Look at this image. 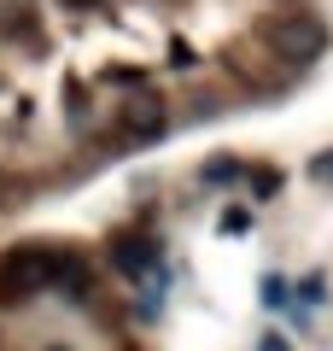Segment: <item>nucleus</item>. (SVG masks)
I'll return each instance as SVG.
<instances>
[{
	"label": "nucleus",
	"instance_id": "nucleus-1",
	"mask_svg": "<svg viewBox=\"0 0 333 351\" xmlns=\"http://www.w3.org/2000/svg\"><path fill=\"white\" fill-rule=\"evenodd\" d=\"M53 276H59V252L53 246H18L0 258V293H18V299L53 287Z\"/></svg>",
	"mask_w": 333,
	"mask_h": 351
},
{
	"label": "nucleus",
	"instance_id": "nucleus-2",
	"mask_svg": "<svg viewBox=\"0 0 333 351\" xmlns=\"http://www.w3.org/2000/svg\"><path fill=\"white\" fill-rule=\"evenodd\" d=\"M152 263H158V246H152L147 234H117L111 240V269H117L123 281L152 276Z\"/></svg>",
	"mask_w": 333,
	"mask_h": 351
},
{
	"label": "nucleus",
	"instance_id": "nucleus-3",
	"mask_svg": "<svg viewBox=\"0 0 333 351\" xmlns=\"http://www.w3.org/2000/svg\"><path fill=\"white\" fill-rule=\"evenodd\" d=\"M123 135L129 141H158L164 135V106L152 100V94H135V100L123 106Z\"/></svg>",
	"mask_w": 333,
	"mask_h": 351
},
{
	"label": "nucleus",
	"instance_id": "nucleus-4",
	"mask_svg": "<svg viewBox=\"0 0 333 351\" xmlns=\"http://www.w3.org/2000/svg\"><path fill=\"white\" fill-rule=\"evenodd\" d=\"M234 170H240L234 158H210V164H205V182H210V188H222V182H228Z\"/></svg>",
	"mask_w": 333,
	"mask_h": 351
},
{
	"label": "nucleus",
	"instance_id": "nucleus-5",
	"mask_svg": "<svg viewBox=\"0 0 333 351\" xmlns=\"http://www.w3.org/2000/svg\"><path fill=\"white\" fill-rule=\"evenodd\" d=\"M310 176H316V182H333V152H321V158L310 164Z\"/></svg>",
	"mask_w": 333,
	"mask_h": 351
},
{
	"label": "nucleus",
	"instance_id": "nucleus-6",
	"mask_svg": "<svg viewBox=\"0 0 333 351\" xmlns=\"http://www.w3.org/2000/svg\"><path fill=\"white\" fill-rule=\"evenodd\" d=\"M222 228L228 234H246V211H222Z\"/></svg>",
	"mask_w": 333,
	"mask_h": 351
},
{
	"label": "nucleus",
	"instance_id": "nucleus-7",
	"mask_svg": "<svg viewBox=\"0 0 333 351\" xmlns=\"http://www.w3.org/2000/svg\"><path fill=\"white\" fill-rule=\"evenodd\" d=\"M64 6H99V0H64Z\"/></svg>",
	"mask_w": 333,
	"mask_h": 351
}]
</instances>
